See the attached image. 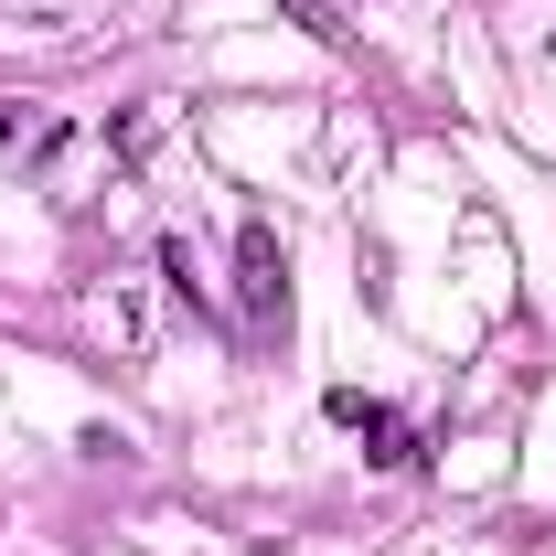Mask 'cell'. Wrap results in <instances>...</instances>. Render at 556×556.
I'll return each mask as SVG.
<instances>
[{"instance_id": "obj_2", "label": "cell", "mask_w": 556, "mask_h": 556, "mask_svg": "<svg viewBox=\"0 0 556 556\" xmlns=\"http://www.w3.org/2000/svg\"><path fill=\"white\" fill-rule=\"evenodd\" d=\"M332 417H343V428H364V460H375V471H417V428H407L396 407H375V396L332 386Z\"/></svg>"}, {"instance_id": "obj_4", "label": "cell", "mask_w": 556, "mask_h": 556, "mask_svg": "<svg viewBox=\"0 0 556 556\" xmlns=\"http://www.w3.org/2000/svg\"><path fill=\"white\" fill-rule=\"evenodd\" d=\"M278 11H289V22H300V33H321V43H343V22H332V11H321V0H278Z\"/></svg>"}, {"instance_id": "obj_3", "label": "cell", "mask_w": 556, "mask_h": 556, "mask_svg": "<svg viewBox=\"0 0 556 556\" xmlns=\"http://www.w3.org/2000/svg\"><path fill=\"white\" fill-rule=\"evenodd\" d=\"M0 150H54V118H22V108H0Z\"/></svg>"}, {"instance_id": "obj_1", "label": "cell", "mask_w": 556, "mask_h": 556, "mask_svg": "<svg viewBox=\"0 0 556 556\" xmlns=\"http://www.w3.org/2000/svg\"><path fill=\"white\" fill-rule=\"evenodd\" d=\"M236 289H247V321H289V268H278V236L257 214L236 225Z\"/></svg>"}]
</instances>
